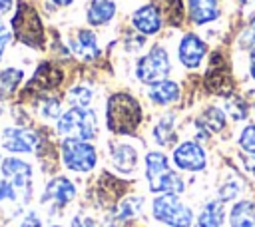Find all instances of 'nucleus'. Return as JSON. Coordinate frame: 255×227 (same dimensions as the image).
<instances>
[{
  "instance_id": "1",
  "label": "nucleus",
  "mask_w": 255,
  "mask_h": 227,
  "mask_svg": "<svg viewBox=\"0 0 255 227\" xmlns=\"http://www.w3.org/2000/svg\"><path fill=\"white\" fill-rule=\"evenodd\" d=\"M143 119L139 100L129 92H114L106 100V127L118 135H133Z\"/></svg>"
},
{
  "instance_id": "2",
  "label": "nucleus",
  "mask_w": 255,
  "mask_h": 227,
  "mask_svg": "<svg viewBox=\"0 0 255 227\" xmlns=\"http://www.w3.org/2000/svg\"><path fill=\"white\" fill-rule=\"evenodd\" d=\"M145 181L151 193H175L181 195L185 191V179L169 165V159L163 151L151 149L143 157Z\"/></svg>"
},
{
  "instance_id": "3",
  "label": "nucleus",
  "mask_w": 255,
  "mask_h": 227,
  "mask_svg": "<svg viewBox=\"0 0 255 227\" xmlns=\"http://www.w3.org/2000/svg\"><path fill=\"white\" fill-rule=\"evenodd\" d=\"M10 28L20 44L34 48V50H42L46 46L44 24H42L38 10L32 4H28L24 0H20L16 4V12L10 20Z\"/></svg>"
},
{
  "instance_id": "4",
  "label": "nucleus",
  "mask_w": 255,
  "mask_h": 227,
  "mask_svg": "<svg viewBox=\"0 0 255 227\" xmlns=\"http://www.w3.org/2000/svg\"><path fill=\"white\" fill-rule=\"evenodd\" d=\"M56 133L92 141L98 135V114L92 108H70L56 119Z\"/></svg>"
},
{
  "instance_id": "5",
  "label": "nucleus",
  "mask_w": 255,
  "mask_h": 227,
  "mask_svg": "<svg viewBox=\"0 0 255 227\" xmlns=\"http://www.w3.org/2000/svg\"><path fill=\"white\" fill-rule=\"evenodd\" d=\"M133 72L137 82L145 86H153L157 82L167 80L171 74V58L167 48L161 44H153L143 56L135 60Z\"/></svg>"
},
{
  "instance_id": "6",
  "label": "nucleus",
  "mask_w": 255,
  "mask_h": 227,
  "mask_svg": "<svg viewBox=\"0 0 255 227\" xmlns=\"http://www.w3.org/2000/svg\"><path fill=\"white\" fill-rule=\"evenodd\" d=\"M151 215L167 227H191L195 223L193 209L175 193H159L151 201Z\"/></svg>"
},
{
  "instance_id": "7",
  "label": "nucleus",
  "mask_w": 255,
  "mask_h": 227,
  "mask_svg": "<svg viewBox=\"0 0 255 227\" xmlns=\"http://www.w3.org/2000/svg\"><path fill=\"white\" fill-rule=\"evenodd\" d=\"M60 157L64 167L74 173H90L98 165V149L86 139L64 137L60 143Z\"/></svg>"
},
{
  "instance_id": "8",
  "label": "nucleus",
  "mask_w": 255,
  "mask_h": 227,
  "mask_svg": "<svg viewBox=\"0 0 255 227\" xmlns=\"http://www.w3.org/2000/svg\"><path fill=\"white\" fill-rule=\"evenodd\" d=\"M62 82H64V70L60 68V64L52 62V60H44L38 64L32 78L26 82L22 94H26L30 98L46 96V94L54 92L56 88H60Z\"/></svg>"
},
{
  "instance_id": "9",
  "label": "nucleus",
  "mask_w": 255,
  "mask_h": 227,
  "mask_svg": "<svg viewBox=\"0 0 255 227\" xmlns=\"http://www.w3.org/2000/svg\"><path fill=\"white\" fill-rule=\"evenodd\" d=\"M42 137L28 125H8L0 133V145L10 153H36Z\"/></svg>"
},
{
  "instance_id": "10",
  "label": "nucleus",
  "mask_w": 255,
  "mask_h": 227,
  "mask_svg": "<svg viewBox=\"0 0 255 227\" xmlns=\"http://www.w3.org/2000/svg\"><path fill=\"white\" fill-rule=\"evenodd\" d=\"M0 173L4 179L12 181V185L18 189L20 197L24 199V203H28L32 197V179H34L32 165L22 157H4L0 163Z\"/></svg>"
},
{
  "instance_id": "11",
  "label": "nucleus",
  "mask_w": 255,
  "mask_h": 227,
  "mask_svg": "<svg viewBox=\"0 0 255 227\" xmlns=\"http://www.w3.org/2000/svg\"><path fill=\"white\" fill-rule=\"evenodd\" d=\"M171 161L179 171L199 173V171H205V167H207V153L199 141L183 139L173 147Z\"/></svg>"
},
{
  "instance_id": "12",
  "label": "nucleus",
  "mask_w": 255,
  "mask_h": 227,
  "mask_svg": "<svg viewBox=\"0 0 255 227\" xmlns=\"http://www.w3.org/2000/svg\"><path fill=\"white\" fill-rule=\"evenodd\" d=\"M207 56V42L195 34V32H185L179 42H177V60L183 68L195 70L203 64Z\"/></svg>"
},
{
  "instance_id": "13",
  "label": "nucleus",
  "mask_w": 255,
  "mask_h": 227,
  "mask_svg": "<svg viewBox=\"0 0 255 227\" xmlns=\"http://www.w3.org/2000/svg\"><path fill=\"white\" fill-rule=\"evenodd\" d=\"M227 127V114L217 108V106H207L203 108L195 121H193V129H195V141H207L211 135L221 133Z\"/></svg>"
},
{
  "instance_id": "14",
  "label": "nucleus",
  "mask_w": 255,
  "mask_h": 227,
  "mask_svg": "<svg viewBox=\"0 0 255 227\" xmlns=\"http://www.w3.org/2000/svg\"><path fill=\"white\" fill-rule=\"evenodd\" d=\"M70 54H74L76 58H80L82 62H96L102 56V48L98 42V36L94 30L88 28H78L66 42Z\"/></svg>"
},
{
  "instance_id": "15",
  "label": "nucleus",
  "mask_w": 255,
  "mask_h": 227,
  "mask_svg": "<svg viewBox=\"0 0 255 227\" xmlns=\"http://www.w3.org/2000/svg\"><path fill=\"white\" fill-rule=\"evenodd\" d=\"M76 197V185L70 177L66 175H56L52 177L42 193V203L50 205L52 209H64L68 203H72Z\"/></svg>"
},
{
  "instance_id": "16",
  "label": "nucleus",
  "mask_w": 255,
  "mask_h": 227,
  "mask_svg": "<svg viewBox=\"0 0 255 227\" xmlns=\"http://www.w3.org/2000/svg\"><path fill=\"white\" fill-rule=\"evenodd\" d=\"M131 26L141 36H155L163 28V14L153 4H143L131 14Z\"/></svg>"
},
{
  "instance_id": "17",
  "label": "nucleus",
  "mask_w": 255,
  "mask_h": 227,
  "mask_svg": "<svg viewBox=\"0 0 255 227\" xmlns=\"http://www.w3.org/2000/svg\"><path fill=\"white\" fill-rule=\"evenodd\" d=\"M110 161L122 175H131L137 167L139 155L131 143L126 141H110Z\"/></svg>"
},
{
  "instance_id": "18",
  "label": "nucleus",
  "mask_w": 255,
  "mask_h": 227,
  "mask_svg": "<svg viewBox=\"0 0 255 227\" xmlns=\"http://www.w3.org/2000/svg\"><path fill=\"white\" fill-rule=\"evenodd\" d=\"M147 100L153 106H161V108L173 106L181 100V86L169 78L163 82H157L153 86H147Z\"/></svg>"
},
{
  "instance_id": "19",
  "label": "nucleus",
  "mask_w": 255,
  "mask_h": 227,
  "mask_svg": "<svg viewBox=\"0 0 255 227\" xmlns=\"http://www.w3.org/2000/svg\"><path fill=\"white\" fill-rule=\"evenodd\" d=\"M187 14L197 26L211 24L219 18V0H187Z\"/></svg>"
},
{
  "instance_id": "20",
  "label": "nucleus",
  "mask_w": 255,
  "mask_h": 227,
  "mask_svg": "<svg viewBox=\"0 0 255 227\" xmlns=\"http://www.w3.org/2000/svg\"><path fill=\"white\" fill-rule=\"evenodd\" d=\"M225 217H227L225 203L215 197V199H209L203 203L193 225L195 227H221L225 223Z\"/></svg>"
},
{
  "instance_id": "21",
  "label": "nucleus",
  "mask_w": 255,
  "mask_h": 227,
  "mask_svg": "<svg viewBox=\"0 0 255 227\" xmlns=\"http://www.w3.org/2000/svg\"><path fill=\"white\" fill-rule=\"evenodd\" d=\"M151 137L157 145L161 147H175V141H177V123H175V115L173 114H163L153 129H151Z\"/></svg>"
},
{
  "instance_id": "22",
  "label": "nucleus",
  "mask_w": 255,
  "mask_h": 227,
  "mask_svg": "<svg viewBox=\"0 0 255 227\" xmlns=\"http://www.w3.org/2000/svg\"><path fill=\"white\" fill-rule=\"evenodd\" d=\"M116 18L114 0H90L86 6V22L90 26H106Z\"/></svg>"
},
{
  "instance_id": "23",
  "label": "nucleus",
  "mask_w": 255,
  "mask_h": 227,
  "mask_svg": "<svg viewBox=\"0 0 255 227\" xmlns=\"http://www.w3.org/2000/svg\"><path fill=\"white\" fill-rule=\"evenodd\" d=\"M231 227H255V199H239L227 213Z\"/></svg>"
},
{
  "instance_id": "24",
  "label": "nucleus",
  "mask_w": 255,
  "mask_h": 227,
  "mask_svg": "<svg viewBox=\"0 0 255 227\" xmlns=\"http://www.w3.org/2000/svg\"><path fill=\"white\" fill-rule=\"evenodd\" d=\"M143 207V197L141 195H129L118 201L116 205V213H114V223H128L131 219H135L141 213Z\"/></svg>"
},
{
  "instance_id": "25",
  "label": "nucleus",
  "mask_w": 255,
  "mask_h": 227,
  "mask_svg": "<svg viewBox=\"0 0 255 227\" xmlns=\"http://www.w3.org/2000/svg\"><path fill=\"white\" fill-rule=\"evenodd\" d=\"M34 106L38 110V115L42 119H58L64 112H62V100L54 94H46V96H38L34 98Z\"/></svg>"
},
{
  "instance_id": "26",
  "label": "nucleus",
  "mask_w": 255,
  "mask_h": 227,
  "mask_svg": "<svg viewBox=\"0 0 255 227\" xmlns=\"http://www.w3.org/2000/svg\"><path fill=\"white\" fill-rule=\"evenodd\" d=\"M149 4L157 6L161 14L167 16L171 26H181L183 22V2L181 0H149Z\"/></svg>"
},
{
  "instance_id": "27",
  "label": "nucleus",
  "mask_w": 255,
  "mask_h": 227,
  "mask_svg": "<svg viewBox=\"0 0 255 227\" xmlns=\"http://www.w3.org/2000/svg\"><path fill=\"white\" fill-rule=\"evenodd\" d=\"M94 100V92L88 86L76 84L66 92V102L70 104V108H90Z\"/></svg>"
},
{
  "instance_id": "28",
  "label": "nucleus",
  "mask_w": 255,
  "mask_h": 227,
  "mask_svg": "<svg viewBox=\"0 0 255 227\" xmlns=\"http://www.w3.org/2000/svg\"><path fill=\"white\" fill-rule=\"evenodd\" d=\"M225 110L233 121H243L249 115V102L239 94H231L225 98Z\"/></svg>"
},
{
  "instance_id": "29",
  "label": "nucleus",
  "mask_w": 255,
  "mask_h": 227,
  "mask_svg": "<svg viewBox=\"0 0 255 227\" xmlns=\"http://www.w3.org/2000/svg\"><path fill=\"white\" fill-rule=\"evenodd\" d=\"M241 191H243V181L237 179V177H227L219 185V189H217V199H221L223 203H227V201H233Z\"/></svg>"
},
{
  "instance_id": "30",
  "label": "nucleus",
  "mask_w": 255,
  "mask_h": 227,
  "mask_svg": "<svg viewBox=\"0 0 255 227\" xmlns=\"http://www.w3.org/2000/svg\"><path fill=\"white\" fill-rule=\"evenodd\" d=\"M237 143H239V147H241L243 153L255 157V123H247V125L239 131Z\"/></svg>"
},
{
  "instance_id": "31",
  "label": "nucleus",
  "mask_w": 255,
  "mask_h": 227,
  "mask_svg": "<svg viewBox=\"0 0 255 227\" xmlns=\"http://www.w3.org/2000/svg\"><path fill=\"white\" fill-rule=\"evenodd\" d=\"M18 189L12 185V181H8V179H4V177H0V203H14L16 199H18Z\"/></svg>"
},
{
  "instance_id": "32",
  "label": "nucleus",
  "mask_w": 255,
  "mask_h": 227,
  "mask_svg": "<svg viewBox=\"0 0 255 227\" xmlns=\"http://www.w3.org/2000/svg\"><path fill=\"white\" fill-rule=\"evenodd\" d=\"M70 227H98V221L86 213H76L70 221Z\"/></svg>"
},
{
  "instance_id": "33",
  "label": "nucleus",
  "mask_w": 255,
  "mask_h": 227,
  "mask_svg": "<svg viewBox=\"0 0 255 227\" xmlns=\"http://www.w3.org/2000/svg\"><path fill=\"white\" fill-rule=\"evenodd\" d=\"M10 42H12V30H8L4 26V22L0 20V62H2V58H4L6 48H8Z\"/></svg>"
},
{
  "instance_id": "34",
  "label": "nucleus",
  "mask_w": 255,
  "mask_h": 227,
  "mask_svg": "<svg viewBox=\"0 0 255 227\" xmlns=\"http://www.w3.org/2000/svg\"><path fill=\"white\" fill-rule=\"evenodd\" d=\"M20 227H42V217H40L36 211H28V213L22 217Z\"/></svg>"
},
{
  "instance_id": "35",
  "label": "nucleus",
  "mask_w": 255,
  "mask_h": 227,
  "mask_svg": "<svg viewBox=\"0 0 255 227\" xmlns=\"http://www.w3.org/2000/svg\"><path fill=\"white\" fill-rule=\"evenodd\" d=\"M12 10V0H0V18H4Z\"/></svg>"
},
{
  "instance_id": "36",
  "label": "nucleus",
  "mask_w": 255,
  "mask_h": 227,
  "mask_svg": "<svg viewBox=\"0 0 255 227\" xmlns=\"http://www.w3.org/2000/svg\"><path fill=\"white\" fill-rule=\"evenodd\" d=\"M249 76L255 80V48L249 52Z\"/></svg>"
},
{
  "instance_id": "37",
  "label": "nucleus",
  "mask_w": 255,
  "mask_h": 227,
  "mask_svg": "<svg viewBox=\"0 0 255 227\" xmlns=\"http://www.w3.org/2000/svg\"><path fill=\"white\" fill-rule=\"evenodd\" d=\"M74 0H52V4H56V6H60V8H66V6H70Z\"/></svg>"
},
{
  "instance_id": "38",
  "label": "nucleus",
  "mask_w": 255,
  "mask_h": 227,
  "mask_svg": "<svg viewBox=\"0 0 255 227\" xmlns=\"http://www.w3.org/2000/svg\"><path fill=\"white\" fill-rule=\"evenodd\" d=\"M241 6H245V4H249V2H253V0H237Z\"/></svg>"
},
{
  "instance_id": "39",
  "label": "nucleus",
  "mask_w": 255,
  "mask_h": 227,
  "mask_svg": "<svg viewBox=\"0 0 255 227\" xmlns=\"http://www.w3.org/2000/svg\"><path fill=\"white\" fill-rule=\"evenodd\" d=\"M4 114V104H2V100H0V115Z\"/></svg>"
},
{
  "instance_id": "40",
  "label": "nucleus",
  "mask_w": 255,
  "mask_h": 227,
  "mask_svg": "<svg viewBox=\"0 0 255 227\" xmlns=\"http://www.w3.org/2000/svg\"><path fill=\"white\" fill-rule=\"evenodd\" d=\"M108 227H122V223H112V225H108Z\"/></svg>"
},
{
  "instance_id": "41",
  "label": "nucleus",
  "mask_w": 255,
  "mask_h": 227,
  "mask_svg": "<svg viewBox=\"0 0 255 227\" xmlns=\"http://www.w3.org/2000/svg\"><path fill=\"white\" fill-rule=\"evenodd\" d=\"M50 227H62V225H50Z\"/></svg>"
},
{
  "instance_id": "42",
  "label": "nucleus",
  "mask_w": 255,
  "mask_h": 227,
  "mask_svg": "<svg viewBox=\"0 0 255 227\" xmlns=\"http://www.w3.org/2000/svg\"><path fill=\"white\" fill-rule=\"evenodd\" d=\"M0 163H2V155H0Z\"/></svg>"
}]
</instances>
